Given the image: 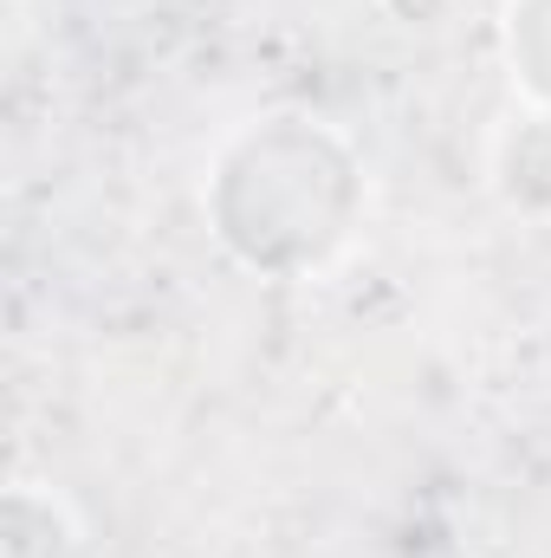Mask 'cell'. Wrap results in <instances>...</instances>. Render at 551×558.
I'll list each match as a JSON object with an SVG mask.
<instances>
[{"mask_svg": "<svg viewBox=\"0 0 551 558\" xmlns=\"http://www.w3.org/2000/svg\"><path fill=\"white\" fill-rule=\"evenodd\" d=\"M285 118H267L260 131L228 149V162H241L247 175H260L254 189H267V208H247V215H228L221 234L228 247L247 260V267H267V274H292V267H318L344 234H351V208H357V169H351V149L292 118V131H279Z\"/></svg>", "mask_w": 551, "mask_h": 558, "instance_id": "obj_1", "label": "cell"}]
</instances>
